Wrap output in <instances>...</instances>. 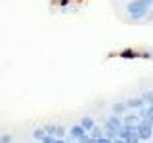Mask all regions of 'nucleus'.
<instances>
[{
	"instance_id": "obj_12",
	"label": "nucleus",
	"mask_w": 153,
	"mask_h": 143,
	"mask_svg": "<svg viewBox=\"0 0 153 143\" xmlns=\"http://www.w3.org/2000/svg\"><path fill=\"white\" fill-rule=\"evenodd\" d=\"M44 133H46V130H44V128H38V130H35V132H33V137L40 141L42 137H44Z\"/></svg>"
},
{
	"instance_id": "obj_17",
	"label": "nucleus",
	"mask_w": 153,
	"mask_h": 143,
	"mask_svg": "<svg viewBox=\"0 0 153 143\" xmlns=\"http://www.w3.org/2000/svg\"><path fill=\"white\" fill-rule=\"evenodd\" d=\"M54 136H56V137H63V136H65V130H63L61 126H57V128H56V133H54Z\"/></svg>"
},
{
	"instance_id": "obj_16",
	"label": "nucleus",
	"mask_w": 153,
	"mask_h": 143,
	"mask_svg": "<svg viewBox=\"0 0 153 143\" xmlns=\"http://www.w3.org/2000/svg\"><path fill=\"white\" fill-rule=\"evenodd\" d=\"M56 124H48V126H44V130H46V133H56Z\"/></svg>"
},
{
	"instance_id": "obj_10",
	"label": "nucleus",
	"mask_w": 153,
	"mask_h": 143,
	"mask_svg": "<svg viewBox=\"0 0 153 143\" xmlns=\"http://www.w3.org/2000/svg\"><path fill=\"white\" fill-rule=\"evenodd\" d=\"M119 55H121L123 59H134V57H140V54H138V52H134L132 48H126V50H123Z\"/></svg>"
},
{
	"instance_id": "obj_20",
	"label": "nucleus",
	"mask_w": 153,
	"mask_h": 143,
	"mask_svg": "<svg viewBox=\"0 0 153 143\" xmlns=\"http://www.w3.org/2000/svg\"><path fill=\"white\" fill-rule=\"evenodd\" d=\"M111 143H126V141H124L123 137H119V136H117V137H113V139H111Z\"/></svg>"
},
{
	"instance_id": "obj_19",
	"label": "nucleus",
	"mask_w": 153,
	"mask_h": 143,
	"mask_svg": "<svg viewBox=\"0 0 153 143\" xmlns=\"http://www.w3.org/2000/svg\"><path fill=\"white\" fill-rule=\"evenodd\" d=\"M10 139H12V136H10V133H6V136L0 137V143H10Z\"/></svg>"
},
{
	"instance_id": "obj_3",
	"label": "nucleus",
	"mask_w": 153,
	"mask_h": 143,
	"mask_svg": "<svg viewBox=\"0 0 153 143\" xmlns=\"http://www.w3.org/2000/svg\"><path fill=\"white\" fill-rule=\"evenodd\" d=\"M138 136H140L142 141H149L153 136V122L147 120V118H142L140 124H138Z\"/></svg>"
},
{
	"instance_id": "obj_9",
	"label": "nucleus",
	"mask_w": 153,
	"mask_h": 143,
	"mask_svg": "<svg viewBox=\"0 0 153 143\" xmlns=\"http://www.w3.org/2000/svg\"><path fill=\"white\" fill-rule=\"evenodd\" d=\"M80 126H82L86 132H90V130H92V128L96 126V122H94V118H92V116H84L82 120H80Z\"/></svg>"
},
{
	"instance_id": "obj_6",
	"label": "nucleus",
	"mask_w": 153,
	"mask_h": 143,
	"mask_svg": "<svg viewBox=\"0 0 153 143\" xmlns=\"http://www.w3.org/2000/svg\"><path fill=\"white\" fill-rule=\"evenodd\" d=\"M143 105H146V101H143L142 95H136V97L126 99V107H128V109H132V111H138V109H142Z\"/></svg>"
},
{
	"instance_id": "obj_5",
	"label": "nucleus",
	"mask_w": 153,
	"mask_h": 143,
	"mask_svg": "<svg viewBox=\"0 0 153 143\" xmlns=\"http://www.w3.org/2000/svg\"><path fill=\"white\" fill-rule=\"evenodd\" d=\"M140 114H124L123 118V126H128V128H138V124H140Z\"/></svg>"
},
{
	"instance_id": "obj_13",
	"label": "nucleus",
	"mask_w": 153,
	"mask_h": 143,
	"mask_svg": "<svg viewBox=\"0 0 153 143\" xmlns=\"http://www.w3.org/2000/svg\"><path fill=\"white\" fill-rule=\"evenodd\" d=\"M142 97H143V101H146V105H151V103H153V92L142 94Z\"/></svg>"
},
{
	"instance_id": "obj_11",
	"label": "nucleus",
	"mask_w": 153,
	"mask_h": 143,
	"mask_svg": "<svg viewBox=\"0 0 153 143\" xmlns=\"http://www.w3.org/2000/svg\"><path fill=\"white\" fill-rule=\"evenodd\" d=\"M90 132H92V137H94V139H98V137H103V136H105V130H103V128H98V126H94Z\"/></svg>"
},
{
	"instance_id": "obj_8",
	"label": "nucleus",
	"mask_w": 153,
	"mask_h": 143,
	"mask_svg": "<svg viewBox=\"0 0 153 143\" xmlns=\"http://www.w3.org/2000/svg\"><path fill=\"white\" fill-rule=\"evenodd\" d=\"M111 111L115 113V114H124L128 111V107H126V101H119V103H113V107H111Z\"/></svg>"
},
{
	"instance_id": "obj_18",
	"label": "nucleus",
	"mask_w": 153,
	"mask_h": 143,
	"mask_svg": "<svg viewBox=\"0 0 153 143\" xmlns=\"http://www.w3.org/2000/svg\"><path fill=\"white\" fill-rule=\"evenodd\" d=\"M94 143H111V139H109L107 136H103V137H98V139H94Z\"/></svg>"
},
{
	"instance_id": "obj_4",
	"label": "nucleus",
	"mask_w": 153,
	"mask_h": 143,
	"mask_svg": "<svg viewBox=\"0 0 153 143\" xmlns=\"http://www.w3.org/2000/svg\"><path fill=\"white\" fill-rule=\"evenodd\" d=\"M119 137H123L126 143H140V136H138V128H128L123 126V130L119 132Z\"/></svg>"
},
{
	"instance_id": "obj_7",
	"label": "nucleus",
	"mask_w": 153,
	"mask_h": 143,
	"mask_svg": "<svg viewBox=\"0 0 153 143\" xmlns=\"http://www.w3.org/2000/svg\"><path fill=\"white\" fill-rule=\"evenodd\" d=\"M84 133H86V130H84L82 126H80V124H75V126H73V128H71V130H69V136L73 137L75 141H79L80 137L84 136Z\"/></svg>"
},
{
	"instance_id": "obj_21",
	"label": "nucleus",
	"mask_w": 153,
	"mask_h": 143,
	"mask_svg": "<svg viewBox=\"0 0 153 143\" xmlns=\"http://www.w3.org/2000/svg\"><path fill=\"white\" fill-rule=\"evenodd\" d=\"M54 143H67V141L63 139V137H56V141H54Z\"/></svg>"
},
{
	"instance_id": "obj_2",
	"label": "nucleus",
	"mask_w": 153,
	"mask_h": 143,
	"mask_svg": "<svg viewBox=\"0 0 153 143\" xmlns=\"http://www.w3.org/2000/svg\"><path fill=\"white\" fill-rule=\"evenodd\" d=\"M103 130H105V136H107L109 139L117 137V136H119V132L123 130V118H121V114H115V113H113L111 116L105 120Z\"/></svg>"
},
{
	"instance_id": "obj_1",
	"label": "nucleus",
	"mask_w": 153,
	"mask_h": 143,
	"mask_svg": "<svg viewBox=\"0 0 153 143\" xmlns=\"http://www.w3.org/2000/svg\"><path fill=\"white\" fill-rule=\"evenodd\" d=\"M151 6H153V0H130L126 4V13L132 21H140L147 15Z\"/></svg>"
},
{
	"instance_id": "obj_14",
	"label": "nucleus",
	"mask_w": 153,
	"mask_h": 143,
	"mask_svg": "<svg viewBox=\"0 0 153 143\" xmlns=\"http://www.w3.org/2000/svg\"><path fill=\"white\" fill-rule=\"evenodd\" d=\"M40 141L42 143H54L56 141V136H54V133H44V137H42Z\"/></svg>"
},
{
	"instance_id": "obj_15",
	"label": "nucleus",
	"mask_w": 153,
	"mask_h": 143,
	"mask_svg": "<svg viewBox=\"0 0 153 143\" xmlns=\"http://www.w3.org/2000/svg\"><path fill=\"white\" fill-rule=\"evenodd\" d=\"M79 143H94V137H92V136H86V133H84V136L79 139Z\"/></svg>"
},
{
	"instance_id": "obj_22",
	"label": "nucleus",
	"mask_w": 153,
	"mask_h": 143,
	"mask_svg": "<svg viewBox=\"0 0 153 143\" xmlns=\"http://www.w3.org/2000/svg\"><path fill=\"white\" fill-rule=\"evenodd\" d=\"M71 143H79V141H71Z\"/></svg>"
}]
</instances>
